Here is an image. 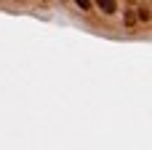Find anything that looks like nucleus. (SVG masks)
<instances>
[{"label":"nucleus","instance_id":"1","mask_svg":"<svg viewBox=\"0 0 152 150\" xmlns=\"http://www.w3.org/2000/svg\"><path fill=\"white\" fill-rule=\"evenodd\" d=\"M134 8L139 11L136 21H142V24H150V3H144V5H134Z\"/></svg>","mask_w":152,"mask_h":150},{"label":"nucleus","instance_id":"2","mask_svg":"<svg viewBox=\"0 0 152 150\" xmlns=\"http://www.w3.org/2000/svg\"><path fill=\"white\" fill-rule=\"evenodd\" d=\"M126 24H128V27H134V24H136V8H134V5H131V8H126Z\"/></svg>","mask_w":152,"mask_h":150},{"label":"nucleus","instance_id":"3","mask_svg":"<svg viewBox=\"0 0 152 150\" xmlns=\"http://www.w3.org/2000/svg\"><path fill=\"white\" fill-rule=\"evenodd\" d=\"M96 8H99V11H104V13H115V11H118V5H115V3H96Z\"/></svg>","mask_w":152,"mask_h":150}]
</instances>
